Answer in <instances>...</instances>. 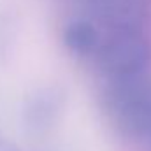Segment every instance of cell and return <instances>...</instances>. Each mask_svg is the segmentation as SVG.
<instances>
[{
  "label": "cell",
  "mask_w": 151,
  "mask_h": 151,
  "mask_svg": "<svg viewBox=\"0 0 151 151\" xmlns=\"http://www.w3.org/2000/svg\"><path fill=\"white\" fill-rule=\"evenodd\" d=\"M150 60L151 46L142 32H114L97 47V63L106 79L141 72Z\"/></svg>",
  "instance_id": "obj_1"
},
{
  "label": "cell",
  "mask_w": 151,
  "mask_h": 151,
  "mask_svg": "<svg viewBox=\"0 0 151 151\" xmlns=\"http://www.w3.org/2000/svg\"><path fill=\"white\" fill-rule=\"evenodd\" d=\"M65 107V91L58 84L39 86L23 102V125L30 135H46L60 119Z\"/></svg>",
  "instance_id": "obj_2"
},
{
  "label": "cell",
  "mask_w": 151,
  "mask_h": 151,
  "mask_svg": "<svg viewBox=\"0 0 151 151\" xmlns=\"http://www.w3.org/2000/svg\"><path fill=\"white\" fill-rule=\"evenodd\" d=\"M63 42L74 55H91L100 46V35L91 21L74 19L63 30Z\"/></svg>",
  "instance_id": "obj_3"
},
{
  "label": "cell",
  "mask_w": 151,
  "mask_h": 151,
  "mask_svg": "<svg viewBox=\"0 0 151 151\" xmlns=\"http://www.w3.org/2000/svg\"><path fill=\"white\" fill-rule=\"evenodd\" d=\"M0 151H19V150H18V146L12 141H9L7 137L0 135Z\"/></svg>",
  "instance_id": "obj_4"
},
{
  "label": "cell",
  "mask_w": 151,
  "mask_h": 151,
  "mask_svg": "<svg viewBox=\"0 0 151 151\" xmlns=\"http://www.w3.org/2000/svg\"><path fill=\"white\" fill-rule=\"evenodd\" d=\"M84 2H90V0H84Z\"/></svg>",
  "instance_id": "obj_5"
}]
</instances>
